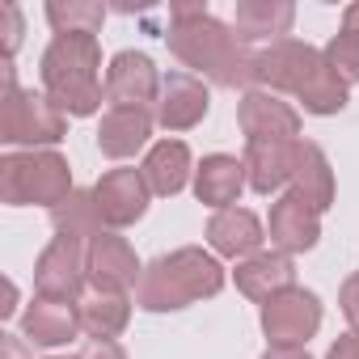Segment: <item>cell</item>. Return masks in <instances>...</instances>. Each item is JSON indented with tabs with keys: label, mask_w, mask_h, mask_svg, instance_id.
<instances>
[{
	"label": "cell",
	"mask_w": 359,
	"mask_h": 359,
	"mask_svg": "<svg viewBox=\"0 0 359 359\" xmlns=\"http://www.w3.org/2000/svg\"><path fill=\"white\" fill-rule=\"evenodd\" d=\"M85 275H89V283H93L102 296H123L127 287H140V279H144L135 250H131L123 237H114V233H102V237L89 245V254H85Z\"/></svg>",
	"instance_id": "30bf717a"
},
{
	"label": "cell",
	"mask_w": 359,
	"mask_h": 359,
	"mask_svg": "<svg viewBox=\"0 0 359 359\" xmlns=\"http://www.w3.org/2000/svg\"><path fill=\"white\" fill-rule=\"evenodd\" d=\"M237 287H241V296L266 304L271 296L296 287V266L287 254H254L237 266Z\"/></svg>",
	"instance_id": "d6986e66"
},
{
	"label": "cell",
	"mask_w": 359,
	"mask_h": 359,
	"mask_svg": "<svg viewBox=\"0 0 359 359\" xmlns=\"http://www.w3.org/2000/svg\"><path fill=\"white\" fill-rule=\"evenodd\" d=\"M220 287H224V266L212 254L187 245V250H173V254L156 258L144 271L135 300L148 313H169V309H187L195 300H208Z\"/></svg>",
	"instance_id": "3957f363"
},
{
	"label": "cell",
	"mask_w": 359,
	"mask_h": 359,
	"mask_svg": "<svg viewBox=\"0 0 359 359\" xmlns=\"http://www.w3.org/2000/svg\"><path fill=\"white\" fill-rule=\"evenodd\" d=\"M241 187H245V161H237V156L216 152V156H203V165L195 169V195H199V203H208L216 212L233 208Z\"/></svg>",
	"instance_id": "9a60e30c"
},
{
	"label": "cell",
	"mask_w": 359,
	"mask_h": 359,
	"mask_svg": "<svg viewBox=\"0 0 359 359\" xmlns=\"http://www.w3.org/2000/svg\"><path fill=\"white\" fill-rule=\"evenodd\" d=\"M321 325V300L304 287H287L262 304V330L271 346H304Z\"/></svg>",
	"instance_id": "ba28073f"
},
{
	"label": "cell",
	"mask_w": 359,
	"mask_h": 359,
	"mask_svg": "<svg viewBox=\"0 0 359 359\" xmlns=\"http://www.w3.org/2000/svg\"><path fill=\"white\" fill-rule=\"evenodd\" d=\"M321 55H325L330 72H334L342 85H355V81H359V39H355V34H346V30H342V34H338Z\"/></svg>",
	"instance_id": "4316f807"
},
{
	"label": "cell",
	"mask_w": 359,
	"mask_h": 359,
	"mask_svg": "<svg viewBox=\"0 0 359 359\" xmlns=\"http://www.w3.org/2000/svg\"><path fill=\"white\" fill-rule=\"evenodd\" d=\"M22 330H26V338L39 342V346H64V342H72V338L81 334V313H76L72 304H60V300H43V296H39V300L26 309Z\"/></svg>",
	"instance_id": "ffe728a7"
},
{
	"label": "cell",
	"mask_w": 359,
	"mask_h": 359,
	"mask_svg": "<svg viewBox=\"0 0 359 359\" xmlns=\"http://www.w3.org/2000/svg\"><path fill=\"white\" fill-rule=\"evenodd\" d=\"M148 182L140 169H110L102 173V182L93 187V199H97V216L102 224L110 229H127L135 224L144 212H148Z\"/></svg>",
	"instance_id": "8fae6325"
},
{
	"label": "cell",
	"mask_w": 359,
	"mask_h": 359,
	"mask_svg": "<svg viewBox=\"0 0 359 359\" xmlns=\"http://www.w3.org/2000/svg\"><path fill=\"white\" fill-rule=\"evenodd\" d=\"M342 30L359 39V5H346V13H342Z\"/></svg>",
	"instance_id": "836d02e7"
},
{
	"label": "cell",
	"mask_w": 359,
	"mask_h": 359,
	"mask_svg": "<svg viewBox=\"0 0 359 359\" xmlns=\"http://www.w3.org/2000/svg\"><path fill=\"white\" fill-rule=\"evenodd\" d=\"M97 39L93 34H55V43L43 51V89L64 114H93L102 106V81H97Z\"/></svg>",
	"instance_id": "277c9868"
},
{
	"label": "cell",
	"mask_w": 359,
	"mask_h": 359,
	"mask_svg": "<svg viewBox=\"0 0 359 359\" xmlns=\"http://www.w3.org/2000/svg\"><path fill=\"white\" fill-rule=\"evenodd\" d=\"M208 241H212V250L224 254V258H254V250L262 245V224H258V216L245 212V208H224V212L212 216Z\"/></svg>",
	"instance_id": "ac0fdd59"
},
{
	"label": "cell",
	"mask_w": 359,
	"mask_h": 359,
	"mask_svg": "<svg viewBox=\"0 0 359 359\" xmlns=\"http://www.w3.org/2000/svg\"><path fill=\"white\" fill-rule=\"evenodd\" d=\"M152 135V114L148 110H127V106H110L102 127H97V148L114 161L135 156Z\"/></svg>",
	"instance_id": "e0dca14e"
},
{
	"label": "cell",
	"mask_w": 359,
	"mask_h": 359,
	"mask_svg": "<svg viewBox=\"0 0 359 359\" xmlns=\"http://www.w3.org/2000/svg\"><path fill=\"white\" fill-rule=\"evenodd\" d=\"M321 237V212L309 208L300 195H283L275 208H271V241L279 245V254H304L313 250Z\"/></svg>",
	"instance_id": "5bb4252c"
},
{
	"label": "cell",
	"mask_w": 359,
	"mask_h": 359,
	"mask_svg": "<svg viewBox=\"0 0 359 359\" xmlns=\"http://www.w3.org/2000/svg\"><path fill=\"white\" fill-rule=\"evenodd\" d=\"M51 224H55L60 237H72L81 245H93L102 237V216H97L93 191H72L60 208H51Z\"/></svg>",
	"instance_id": "cb8c5ba5"
},
{
	"label": "cell",
	"mask_w": 359,
	"mask_h": 359,
	"mask_svg": "<svg viewBox=\"0 0 359 359\" xmlns=\"http://www.w3.org/2000/svg\"><path fill=\"white\" fill-rule=\"evenodd\" d=\"M237 123L250 144H292L300 135V114L279 93H266V89H250L241 97Z\"/></svg>",
	"instance_id": "9c48e42d"
},
{
	"label": "cell",
	"mask_w": 359,
	"mask_h": 359,
	"mask_svg": "<svg viewBox=\"0 0 359 359\" xmlns=\"http://www.w3.org/2000/svg\"><path fill=\"white\" fill-rule=\"evenodd\" d=\"M338 304H342V317L351 321V330L359 334V271L342 283V292H338Z\"/></svg>",
	"instance_id": "83f0119b"
},
{
	"label": "cell",
	"mask_w": 359,
	"mask_h": 359,
	"mask_svg": "<svg viewBox=\"0 0 359 359\" xmlns=\"http://www.w3.org/2000/svg\"><path fill=\"white\" fill-rule=\"evenodd\" d=\"M81 330L89 334V338H97V342H114L123 330H127V321H131V300L127 296H93V300H85L81 309Z\"/></svg>",
	"instance_id": "d4e9b609"
},
{
	"label": "cell",
	"mask_w": 359,
	"mask_h": 359,
	"mask_svg": "<svg viewBox=\"0 0 359 359\" xmlns=\"http://www.w3.org/2000/svg\"><path fill=\"white\" fill-rule=\"evenodd\" d=\"M169 51L182 60L187 68H199L203 76H212L216 85L224 89H237V85H254L250 81V68H254V55L245 51V43L224 26L216 22L203 5H169Z\"/></svg>",
	"instance_id": "6da1fadb"
},
{
	"label": "cell",
	"mask_w": 359,
	"mask_h": 359,
	"mask_svg": "<svg viewBox=\"0 0 359 359\" xmlns=\"http://www.w3.org/2000/svg\"><path fill=\"white\" fill-rule=\"evenodd\" d=\"M85 245L72 241V237H60L39 254V266H34V287L43 300H60V304H76L81 300V287H85Z\"/></svg>",
	"instance_id": "52a82bcc"
},
{
	"label": "cell",
	"mask_w": 359,
	"mask_h": 359,
	"mask_svg": "<svg viewBox=\"0 0 359 359\" xmlns=\"http://www.w3.org/2000/svg\"><path fill=\"white\" fill-rule=\"evenodd\" d=\"M156 93H161V76L152 68V60L144 51H118L110 60V72H106V97L114 106H127V110H144L148 102L156 106Z\"/></svg>",
	"instance_id": "7c38bea8"
},
{
	"label": "cell",
	"mask_w": 359,
	"mask_h": 359,
	"mask_svg": "<svg viewBox=\"0 0 359 359\" xmlns=\"http://www.w3.org/2000/svg\"><path fill=\"white\" fill-rule=\"evenodd\" d=\"M292 195H300L309 208L325 212L334 208V169L317 144H296L292 156Z\"/></svg>",
	"instance_id": "2e32d148"
},
{
	"label": "cell",
	"mask_w": 359,
	"mask_h": 359,
	"mask_svg": "<svg viewBox=\"0 0 359 359\" xmlns=\"http://www.w3.org/2000/svg\"><path fill=\"white\" fill-rule=\"evenodd\" d=\"M292 156H296V140L292 144H250L245 148V182L258 195L279 191L283 182H292Z\"/></svg>",
	"instance_id": "7402d4cb"
},
{
	"label": "cell",
	"mask_w": 359,
	"mask_h": 359,
	"mask_svg": "<svg viewBox=\"0 0 359 359\" xmlns=\"http://www.w3.org/2000/svg\"><path fill=\"white\" fill-rule=\"evenodd\" d=\"M325 359H359V334L338 338V342L330 346V355H325Z\"/></svg>",
	"instance_id": "f546056e"
},
{
	"label": "cell",
	"mask_w": 359,
	"mask_h": 359,
	"mask_svg": "<svg viewBox=\"0 0 359 359\" xmlns=\"http://www.w3.org/2000/svg\"><path fill=\"white\" fill-rule=\"evenodd\" d=\"M262 359H313V355H309L304 346H271Z\"/></svg>",
	"instance_id": "d6a6232c"
},
{
	"label": "cell",
	"mask_w": 359,
	"mask_h": 359,
	"mask_svg": "<svg viewBox=\"0 0 359 359\" xmlns=\"http://www.w3.org/2000/svg\"><path fill=\"white\" fill-rule=\"evenodd\" d=\"M208 114V89L199 76L191 72H169L161 76V93H156V123L165 131H191L199 127Z\"/></svg>",
	"instance_id": "4fadbf2b"
},
{
	"label": "cell",
	"mask_w": 359,
	"mask_h": 359,
	"mask_svg": "<svg viewBox=\"0 0 359 359\" xmlns=\"http://www.w3.org/2000/svg\"><path fill=\"white\" fill-rule=\"evenodd\" d=\"M81 359H127V355H123V346H118V342H93Z\"/></svg>",
	"instance_id": "4dcf8cb0"
},
{
	"label": "cell",
	"mask_w": 359,
	"mask_h": 359,
	"mask_svg": "<svg viewBox=\"0 0 359 359\" xmlns=\"http://www.w3.org/2000/svg\"><path fill=\"white\" fill-rule=\"evenodd\" d=\"M250 81L266 93H296L309 114H338L346 106V85L330 72L325 55L309 43L279 39L254 55Z\"/></svg>",
	"instance_id": "7a4b0ae2"
},
{
	"label": "cell",
	"mask_w": 359,
	"mask_h": 359,
	"mask_svg": "<svg viewBox=\"0 0 359 359\" xmlns=\"http://www.w3.org/2000/svg\"><path fill=\"white\" fill-rule=\"evenodd\" d=\"M0 18H5V60H13V51L22 43V13H18V5H5Z\"/></svg>",
	"instance_id": "f1b7e54d"
},
{
	"label": "cell",
	"mask_w": 359,
	"mask_h": 359,
	"mask_svg": "<svg viewBox=\"0 0 359 359\" xmlns=\"http://www.w3.org/2000/svg\"><path fill=\"white\" fill-rule=\"evenodd\" d=\"M0 195L9 208L47 203L60 208L72 195V173L60 152H22L0 161Z\"/></svg>",
	"instance_id": "5b68a950"
},
{
	"label": "cell",
	"mask_w": 359,
	"mask_h": 359,
	"mask_svg": "<svg viewBox=\"0 0 359 359\" xmlns=\"http://www.w3.org/2000/svg\"><path fill=\"white\" fill-rule=\"evenodd\" d=\"M68 135V114L30 89H18L13 60H5V102H0V140L5 144H55Z\"/></svg>",
	"instance_id": "8992f818"
},
{
	"label": "cell",
	"mask_w": 359,
	"mask_h": 359,
	"mask_svg": "<svg viewBox=\"0 0 359 359\" xmlns=\"http://www.w3.org/2000/svg\"><path fill=\"white\" fill-rule=\"evenodd\" d=\"M47 22L55 26V34H97L106 22V9L97 0H51Z\"/></svg>",
	"instance_id": "484cf974"
},
{
	"label": "cell",
	"mask_w": 359,
	"mask_h": 359,
	"mask_svg": "<svg viewBox=\"0 0 359 359\" xmlns=\"http://www.w3.org/2000/svg\"><path fill=\"white\" fill-rule=\"evenodd\" d=\"M296 22V9L287 0H241L237 5V39H283Z\"/></svg>",
	"instance_id": "603a6c76"
},
{
	"label": "cell",
	"mask_w": 359,
	"mask_h": 359,
	"mask_svg": "<svg viewBox=\"0 0 359 359\" xmlns=\"http://www.w3.org/2000/svg\"><path fill=\"white\" fill-rule=\"evenodd\" d=\"M5 342H0V359H30L26 355V342L18 338V334H0Z\"/></svg>",
	"instance_id": "1f68e13d"
},
{
	"label": "cell",
	"mask_w": 359,
	"mask_h": 359,
	"mask_svg": "<svg viewBox=\"0 0 359 359\" xmlns=\"http://www.w3.org/2000/svg\"><path fill=\"white\" fill-rule=\"evenodd\" d=\"M144 182L152 195H177L191 177V148L182 140H161L148 156H144Z\"/></svg>",
	"instance_id": "44dd1931"
}]
</instances>
